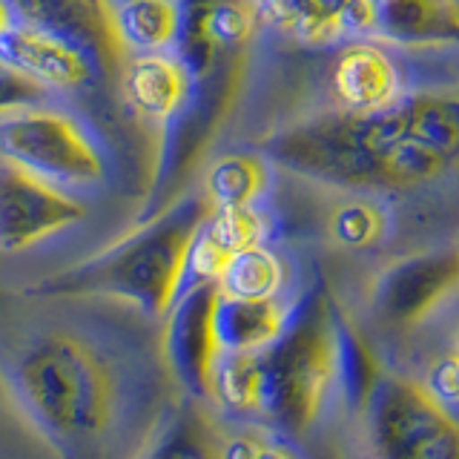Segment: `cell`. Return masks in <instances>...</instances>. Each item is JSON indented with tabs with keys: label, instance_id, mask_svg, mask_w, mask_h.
Here are the masks:
<instances>
[{
	"label": "cell",
	"instance_id": "8fae6325",
	"mask_svg": "<svg viewBox=\"0 0 459 459\" xmlns=\"http://www.w3.org/2000/svg\"><path fill=\"white\" fill-rule=\"evenodd\" d=\"M107 26L112 69L124 72L133 57L164 55L181 40L186 6L172 0H126V4H98Z\"/></svg>",
	"mask_w": 459,
	"mask_h": 459
},
{
	"label": "cell",
	"instance_id": "cb8c5ba5",
	"mask_svg": "<svg viewBox=\"0 0 459 459\" xmlns=\"http://www.w3.org/2000/svg\"><path fill=\"white\" fill-rule=\"evenodd\" d=\"M227 459H299L293 448H287L279 439L238 434L227 437Z\"/></svg>",
	"mask_w": 459,
	"mask_h": 459
},
{
	"label": "cell",
	"instance_id": "6da1fadb",
	"mask_svg": "<svg viewBox=\"0 0 459 459\" xmlns=\"http://www.w3.org/2000/svg\"><path fill=\"white\" fill-rule=\"evenodd\" d=\"M276 164L351 190H405L459 167V92H425L377 115L339 112L262 143Z\"/></svg>",
	"mask_w": 459,
	"mask_h": 459
},
{
	"label": "cell",
	"instance_id": "e0dca14e",
	"mask_svg": "<svg viewBox=\"0 0 459 459\" xmlns=\"http://www.w3.org/2000/svg\"><path fill=\"white\" fill-rule=\"evenodd\" d=\"M287 322H290V313L281 307L279 299L244 301L224 296L219 307V336L224 353H262L284 336Z\"/></svg>",
	"mask_w": 459,
	"mask_h": 459
},
{
	"label": "cell",
	"instance_id": "9c48e42d",
	"mask_svg": "<svg viewBox=\"0 0 459 459\" xmlns=\"http://www.w3.org/2000/svg\"><path fill=\"white\" fill-rule=\"evenodd\" d=\"M86 207L64 186L35 176L26 167L0 161V247L21 253L61 230L78 224Z\"/></svg>",
	"mask_w": 459,
	"mask_h": 459
},
{
	"label": "cell",
	"instance_id": "ac0fdd59",
	"mask_svg": "<svg viewBox=\"0 0 459 459\" xmlns=\"http://www.w3.org/2000/svg\"><path fill=\"white\" fill-rule=\"evenodd\" d=\"M270 184V167L262 155L236 152L224 155L204 176V198L212 210H244L253 207Z\"/></svg>",
	"mask_w": 459,
	"mask_h": 459
},
{
	"label": "cell",
	"instance_id": "5b68a950",
	"mask_svg": "<svg viewBox=\"0 0 459 459\" xmlns=\"http://www.w3.org/2000/svg\"><path fill=\"white\" fill-rule=\"evenodd\" d=\"M362 408L379 459H459V420L425 385L382 370Z\"/></svg>",
	"mask_w": 459,
	"mask_h": 459
},
{
	"label": "cell",
	"instance_id": "30bf717a",
	"mask_svg": "<svg viewBox=\"0 0 459 459\" xmlns=\"http://www.w3.org/2000/svg\"><path fill=\"white\" fill-rule=\"evenodd\" d=\"M0 61L47 90H78L92 78L90 57L75 43L40 23L14 21L9 4H0Z\"/></svg>",
	"mask_w": 459,
	"mask_h": 459
},
{
	"label": "cell",
	"instance_id": "ba28073f",
	"mask_svg": "<svg viewBox=\"0 0 459 459\" xmlns=\"http://www.w3.org/2000/svg\"><path fill=\"white\" fill-rule=\"evenodd\" d=\"M456 293L459 247L439 253H413L396 258L377 273L370 284V310L387 327L411 330L428 322Z\"/></svg>",
	"mask_w": 459,
	"mask_h": 459
},
{
	"label": "cell",
	"instance_id": "44dd1931",
	"mask_svg": "<svg viewBox=\"0 0 459 459\" xmlns=\"http://www.w3.org/2000/svg\"><path fill=\"white\" fill-rule=\"evenodd\" d=\"M284 281L281 258L267 247H253L241 253L233 264L227 267L219 287L227 299L244 301H267L276 299Z\"/></svg>",
	"mask_w": 459,
	"mask_h": 459
},
{
	"label": "cell",
	"instance_id": "3957f363",
	"mask_svg": "<svg viewBox=\"0 0 459 459\" xmlns=\"http://www.w3.org/2000/svg\"><path fill=\"white\" fill-rule=\"evenodd\" d=\"M212 207L204 195H190L155 221L143 224L86 262L55 273L35 287L40 296H109L126 299L164 319L178 305L190 273L195 241Z\"/></svg>",
	"mask_w": 459,
	"mask_h": 459
},
{
	"label": "cell",
	"instance_id": "9a60e30c",
	"mask_svg": "<svg viewBox=\"0 0 459 459\" xmlns=\"http://www.w3.org/2000/svg\"><path fill=\"white\" fill-rule=\"evenodd\" d=\"M377 38L408 49H456L459 4L451 0H385Z\"/></svg>",
	"mask_w": 459,
	"mask_h": 459
},
{
	"label": "cell",
	"instance_id": "8992f818",
	"mask_svg": "<svg viewBox=\"0 0 459 459\" xmlns=\"http://www.w3.org/2000/svg\"><path fill=\"white\" fill-rule=\"evenodd\" d=\"M0 147L4 158L26 167L52 184H100L107 176L104 158L92 138L66 112L21 107L0 115Z\"/></svg>",
	"mask_w": 459,
	"mask_h": 459
},
{
	"label": "cell",
	"instance_id": "ffe728a7",
	"mask_svg": "<svg viewBox=\"0 0 459 459\" xmlns=\"http://www.w3.org/2000/svg\"><path fill=\"white\" fill-rule=\"evenodd\" d=\"M262 23H270L290 32L296 40L319 47L348 32V4H319V0H301V4H258Z\"/></svg>",
	"mask_w": 459,
	"mask_h": 459
},
{
	"label": "cell",
	"instance_id": "277c9868",
	"mask_svg": "<svg viewBox=\"0 0 459 459\" xmlns=\"http://www.w3.org/2000/svg\"><path fill=\"white\" fill-rule=\"evenodd\" d=\"M14 382L23 402L49 430L69 439L100 434L115 411V379L90 342L47 333L29 348Z\"/></svg>",
	"mask_w": 459,
	"mask_h": 459
},
{
	"label": "cell",
	"instance_id": "2e32d148",
	"mask_svg": "<svg viewBox=\"0 0 459 459\" xmlns=\"http://www.w3.org/2000/svg\"><path fill=\"white\" fill-rule=\"evenodd\" d=\"M262 238H264V221L253 207L212 210L195 241L190 273L201 279V284H219L227 267L241 253L262 247Z\"/></svg>",
	"mask_w": 459,
	"mask_h": 459
},
{
	"label": "cell",
	"instance_id": "52a82bcc",
	"mask_svg": "<svg viewBox=\"0 0 459 459\" xmlns=\"http://www.w3.org/2000/svg\"><path fill=\"white\" fill-rule=\"evenodd\" d=\"M221 299L219 284H195L178 299L164 322V362L172 379L198 399H215V373L227 356L219 336Z\"/></svg>",
	"mask_w": 459,
	"mask_h": 459
},
{
	"label": "cell",
	"instance_id": "4fadbf2b",
	"mask_svg": "<svg viewBox=\"0 0 459 459\" xmlns=\"http://www.w3.org/2000/svg\"><path fill=\"white\" fill-rule=\"evenodd\" d=\"M333 92L351 115H377L396 107L399 75L391 55L373 40L344 47L333 64Z\"/></svg>",
	"mask_w": 459,
	"mask_h": 459
},
{
	"label": "cell",
	"instance_id": "7c38bea8",
	"mask_svg": "<svg viewBox=\"0 0 459 459\" xmlns=\"http://www.w3.org/2000/svg\"><path fill=\"white\" fill-rule=\"evenodd\" d=\"M262 26L258 4H207L186 6L181 29V61L193 75H210L221 55L250 47Z\"/></svg>",
	"mask_w": 459,
	"mask_h": 459
},
{
	"label": "cell",
	"instance_id": "7a4b0ae2",
	"mask_svg": "<svg viewBox=\"0 0 459 459\" xmlns=\"http://www.w3.org/2000/svg\"><path fill=\"white\" fill-rule=\"evenodd\" d=\"M342 373L339 310L327 284H313L290 313L284 336L262 353H227L215 373V399L227 411L258 416L281 434L316 425Z\"/></svg>",
	"mask_w": 459,
	"mask_h": 459
},
{
	"label": "cell",
	"instance_id": "603a6c76",
	"mask_svg": "<svg viewBox=\"0 0 459 459\" xmlns=\"http://www.w3.org/2000/svg\"><path fill=\"white\" fill-rule=\"evenodd\" d=\"M425 387L442 402L445 408L459 405V348L434 359V365L428 370Z\"/></svg>",
	"mask_w": 459,
	"mask_h": 459
},
{
	"label": "cell",
	"instance_id": "5bb4252c",
	"mask_svg": "<svg viewBox=\"0 0 459 459\" xmlns=\"http://www.w3.org/2000/svg\"><path fill=\"white\" fill-rule=\"evenodd\" d=\"M121 90L138 115L150 121H167L184 112L193 92V72L181 57L147 55L133 57L121 72Z\"/></svg>",
	"mask_w": 459,
	"mask_h": 459
},
{
	"label": "cell",
	"instance_id": "7402d4cb",
	"mask_svg": "<svg viewBox=\"0 0 459 459\" xmlns=\"http://www.w3.org/2000/svg\"><path fill=\"white\" fill-rule=\"evenodd\" d=\"M327 233L344 250H370L387 233V215L373 201H342L327 219Z\"/></svg>",
	"mask_w": 459,
	"mask_h": 459
},
{
	"label": "cell",
	"instance_id": "d6986e66",
	"mask_svg": "<svg viewBox=\"0 0 459 459\" xmlns=\"http://www.w3.org/2000/svg\"><path fill=\"white\" fill-rule=\"evenodd\" d=\"M143 459H227V434L204 411L184 408Z\"/></svg>",
	"mask_w": 459,
	"mask_h": 459
}]
</instances>
